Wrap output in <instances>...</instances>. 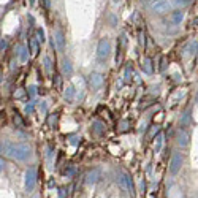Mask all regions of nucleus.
<instances>
[{
	"label": "nucleus",
	"instance_id": "obj_21",
	"mask_svg": "<svg viewBox=\"0 0 198 198\" xmlns=\"http://www.w3.org/2000/svg\"><path fill=\"white\" fill-rule=\"evenodd\" d=\"M36 35H38V38H36V40H38L40 43H43V41H44V32L41 29H38V30H36Z\"/></svg>",
	"mask_w": 198,
	"mask_h": 198
},
{
	"label": "nucleus",
	"instance_id": "obj_18",
	"mask_svg": "<svg viewBox=\"0 0 198 198\" xmlns=\"http://www.w3.org/2000/svg\"><path fill=\"white\" fill-rule=\"evenodd\" d=\"M44 68H46V71H48V73H51V70H52V68H51V59H49L48 56L44 57Z\"/></svg>",
	"mask_w": 198,
	"mask_h": 198
},
{
	"label": "nucleus",
	"instance_id": "obj_28",
	"mask_svg": "<svg viewBox=\"0 0 198 198\" xmlns=\"http://www.w3.org/2000/svg\"><path fill=\"white\" fill-rule=\"evenodd\" d=\"M30 3H32V5H33V3H35V0H30Z\"/></svg>",
	"mask_w": 198,
	"mask_h": 198
},
{
	"label": "nucleus",
	"instance_id": "obj_3",
	"mask_svg": "<svg viewBox=\"0 0 198 198\" xmlns=\"http://www.w3.org/2000/svg\"><path fill=\"white\" fill-rule=\"evenodd\" d=\"M36 184V168L32 167L25 171V178H24V189L25 192H32L35 189Z\"/></svg>",
	"mask_w": 198,
	"mask_h": 198
},
{
	"label": "nucleus",
	"instance_id": "obj_12",
	"mask_svg": "<svg viewBox=\"0 0 198 198\" xmlns=\"http://www.w3.org/2000/svg\"><path fill=\"white\" fill-rule=\"evenodd\" d=\"M182 19H184V11H181V10L174 11L173 15H171V21H173V24H176V25L181 24Z\"/></svg>",
	"mask_w": 198,
	"mask_h": 198
},
{
	"label": "nucleus",
	"instance_id": "obj_13",
	"mask_svg": "<svg viewBox=\"0 0 198 198\" xmlns=\"http://www.w3.org/2000/svg\"><path fill=\"white\" fill-rule=\"evenodd\" d=\"M190 125H192V116H190V111H187L181 117V127H190Z\"/></svg>",
	"mask_w": 198,
	"mask_h": 198
},
{
	"label": "nucleus",
	"instance_id": "obj_11",
	"mask_svg": "<svg viewBox=\"0 0 198 198\" xmlns=\"http://www.w3.org/2000/svg\"><path fill=\"white\" fill-rule=\"evenodd\" d=\"M62 71H63V75H67V76H70L73 73V65L68 59H63L62 60Z\"/></svg>",
	"mask_w": 198,
	"mask_h": 198
},
{
	"label": "nucleus",
	"instance_id": "obj_23",
	"mask_svg": "<svg viewBox=\"0 0 198 198\" xmlns=\"http://www.w3.org/2000/svg\"><path fill=\"white\" fill-rule=\"evenodd\" d=\"M29 94H30V97H35V94H36V87L35 86L29 87Z\"/></svg>",
	"mask_w": 198,
	"mask_h": 198
},
{
	"label": "nucleus",
	"instance_id": "obj_29",
	"mask_svg": "<svg viewBox=\"0 0 198 198\" xmlns=\"http://www.w3.org/2000/svg\"><path fill=\"white\" fill-rule=\"evenodd\" d=\"M197 102H198V97H197Z\"/></svg>",
	"mask_w": 198,
	"mask_h": 198
},
{
	"label": "nucleus",
	"instance_id": "obj_25",
	"mask_svg": "<svg viewBox=\"0 0 198 198\" xmlns=\"http://www.w3.org/2000/svg\"><path fill=\"white\" fill-rule=\"evenodd\" d=\"M33 111V105H27L25 106V113H32Z\"/></svg>",
	"mask_w": 198,
	"mask_h": 198
},
{
	"label": "nucleus",
	"instance_id": "obj_8",
	"mask_svg": "<svg viewBox=\"0 0 198 198\" xmlns=\"http://www.w3.org/2000/svg\"><path fill=\"white\" fill-rule=\"evenodd\" d=\"M89 82L92 84V87H95V89H100V87L103 86V76L100 75V73H90L89 75Z\"/></svg>",
	"mask_w": 198,
	"mask_h": 198
},
{
	"label": "nucleus",
	"instance_id": "obj_15",
	"mask_svg": "<svg viewBox=\"0 0 198 198\" xmlns=\"http://www.w3.org/2000/svg\"><path fill=\"white\" fill-rule=\"evenodd\" d=\"M143 70L146 73H152V60H151L149 57H146L144 60H143Z\"/></svg>",
	"mask_w": 198,
	"mask_h": 198
},
{
	"label": "nucleus",
	"instance_id": "obj_4",
	"mask_svg": "<svg viewBox=\"0 0 198 198\" xmlns=\"http://www.w3.org/2000/svg\"><path fill=\"white\" fill-rule=\"evenodd\" d=\"M52 46H56V49L59 52L65 51V35H63L62 30L56 29L52 32Z\"/></svg>",
	"mask_w": 198,
	"mask_h": 198
},
{
	"label": "nucleus",
	"instance_id": "obj_14",
	"mask_svg": "<svg viewBox=\"0 0 198 198\" xmlns=\"http://www.w3.org/2000/svg\"><path fill=\"white\" fill-rule=\"evenodd\" d=\"M17 56H19V60L21 62H27V59H29V51H27V48L21 46L19 51H17Z\"/></svg>",
	"mask_w": 198,
	"mask_h": 198
},
{
	"label": "nucleus",
	"instance_id": "obj_16",
	"mask_svg": "<svg viewBox=\"0 0 198 198\" xmlns=\"http://www.w3.org/2000/svg\"><path fill=\"white\" fill-rule=\"evenodd\" d=\"M29 44H30V51H32V56H36V54H38V40H35V38H30Z\"/></svg>",
	"mask_w": 198,
	"mask_h": 198
},
{
	"label": "nucleus",
	"instance_id": "obj_26",
	"mask_svg": "<svg viewBox=\"0 0 198 198\" xmlns=\"http://www.w3.org/2000/svg\"><path fill=\"white\" fill-rule=\"evenodd\" d=\"M0 46H2V51H5V49H7V40H5V38L2 40V43H0Z\"/></svg>",
	"mask_w": 198,
	"mask_h": 198
},
{
	"label": "nucleus",
	"instance_id": "obj_10",
	"mask_svg": "<svg viewBox=\"0 0 198 198\" xmlns=\"http://www.w3.org/2000/svg\"><path fill=\"white\" fill-rule=\"evenodd\" d=\"M98 178H100V170H92V171H89L86 174V182L87 184H95L98 181Z\"/></svg>",
	"mask_w": 198,
	"mask_h": 198
},
{
	"label": "nucleus",
	"instance_id": "obj_1",
	"mask_svg": "<svg viewBox=\"0 0 198 198\" xmlns=\"http://www.w3.org/2000/svg\"><path fill=\"white\" fill-rule=\"evenodd\" d=\"M2 154L10 157L16 162H27L33 157V149L25 144V143H10L3 141L2 143Z\"/></svg>",
	"mask_w": 198,
	"mask_h": 198
},
{
	"label": "nucleus",
	"instance_id": "obj_2",
	"mask_svg": "<svg viewBox=\"0 0 198 198\" xmlns=\"http://www.w3.org/2000/svg\"><path fill=\"white\" fill-rule=\"evenodd\" d=\"M111 52V43H109L108 38H103L98 41V46H97V59L98 62H105Z\"/></svg>",
	"mask_w": 198,
	"mask_h": 198
},
{
	"label": "nucleus",
	"instance_id": "obj_17",
	"mask_svg": "<svg viewBox=\"0 0 198 198\" xmlns=\"http://www.w3.org/2000/svg\"><path fill=\"white\" fill-rule=\"evenodd\" d=\"M73 95H75V89H73L71 86L67 87V90H65V98H67V100H71Z\"/></svg>",
	"mask_w": 198,
	"mask_h": 198
},
{
	"label": "nucleus",
	"instance_id": "obj_19",
	"mask_svg": "<svg viewBox=\"0 0 198 198\" xmlns=\"http://www.w3.org/2000/svg\"><path fill=\"white\" fill-rule=\"evenodd\" d=\"M162 144H163V136L159 135V136H157V144H155V151H157V152L162 149Z\"/></svg>",
	"mask_w": 198,
	"mask_h": 198
},
{
	"label": "nucleus",
	"instance_id": "obj_24",
	"mask_svg": "<svg viewBox=\"0 0 198 198\" xmlns=\"http://www.w3.org/2000/svg\"><path fill=\"white\" fill-rule=\"evenodd\" d=\"M15 122L17 124V125H21V127H22V125H24V124H22V119H21L19 116H15Z\"/></svg>",
	"mask_w": 198,
	"mask_h": 198
},
{
	"label": "nucleus",
	"instance_id": "obj_7",
	"mask_svg": "<svg viewBox=\"0 0 198 198\" xmlns=\"http://www.w3.org/2000/svg\"><path fill=\"white\" fill-rule=\"evenodd\" d=\"M182 167V154L174 152L171 157V162H170V173L171 174H178L179 170Z\"/></svg>",
	"mask_w": 198,
	"mask_h": 198
},
{
	"label": "nucleus",
	"instance_id": "obj_22",
	"mask_svg": "<svg viewBox=\"0 0 198 198\" xmlns=\"http://www.w3.org/2000/svg\"><path fill=\"white\" fill-rule=\"evenodd\" d=\"M67 195H68V192H67V189H65V187L59 190V198H65Z\"/></svg>",
	"mask_w": 198,
	"mask_h": 198
},
{
	"label": "nucleus",
	"instance_id": "obj_6",
	"mask_svg": "<svg viewBox=\"0 0 198 198\" xmlns=\"http://www.w3.org/2000/svg\"><path fill=\"white\" fill-rule=\"evenodd\" d=\"M149 8L155 15H165V13H168V10H170V3L167 0H154Z\"/></svg>",
	"mask_w": 198,
	"mask_h": 198
},
{
	"label": "nucleus",
	"instance_id": "obj_5",
	"mask_svg": "<svg viewBox=\"0 0 198 198\" xmlns=\"http://www.w3.org/2000/svg\"><path fill=\"white\" fill-rule=\"evenodd\" d=\"M119 184H121V187H122L125 192H128L132 197H135V186H133L132 178L128 176L127 173H121V178H119Z\"/></svg>",
	"mask_w": 198,
	"mask_h": 198
},
{
	"label": "nucleus",
	"instance_id": "obj_30",
	"mask_svg": "<svg viewBox=\"0 0 198 198\" xmlns=\"http://www.w3.org/2000/svg\"><path fill=\"white\" fill-rule=\"evenodd\" d=\"M33 198H38V197H33Z\"/></svg>",
	"mask_w": 198,
	"mask_h": 198
},
{
	"label": "nucleus",
	"instance_id": "obj_27",
	"mask_svg": "<svg viewBox=\"0 0 198 198\" xmlns=\"http://www.w3.org/2000/svg\"><path fill=\"white\" fill-rule=\"evenodd\" d=\"M113 2H114V3H119V2H121V0H113Z\"/></svg>",
	"mask_w": 198,
	"mask_h": 198
},
{
	"label": "nucleus",
	"instance_id": "obj_20",
	"mask_svg": "<svg viewBox=\"0 0 198 198\" xmlns=\"http://www.w3.org/2000/svg\"><path fill=\"white\" fill-rule=\"evenodd\" d=\"M102 127H103V125H102L100 122H97V121L94 122V130H95L97 133H102V132H103V128H102Z\"/></svg>",
	"mask_w": 198,
	"mask_h": 198
},
{
	"label": "nucleus",
	"instance_id": "obj_9",
	"mask_svg": "<svg viewBox=\"0 0 198 198\" xmlns=\"http://www.w3.org/2000/svg\"><path fill=\"white\" fill-rule=\"evenodd\" d=\"M176 141L181 147H186V146H189V135L184 130H179L176 133Z\"/></svg>",
	"mask_w": 198,
	"mask_h": 198
}]
</instances>
